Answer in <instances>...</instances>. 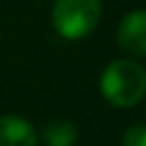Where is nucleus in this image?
I'll use <instances>...</instances> for the list:
<instances>
[{"label":"nucleus","mask_w":146,"mask_h":146,"mask_svg":"<svg viewBox=\"0 0 146 146\" xmlns=\"http://www.w3.org/2000/svg\"><path fill=\"white\" fill-rule=\"evenodd\" d=\"M100 94L114 107H135L146 96V68L135 59H114L100 78Z\"/></svg>","instance_id":"obj_1"},{"label":"nucleus","mask_w":146,"mask_h":146,"mask_svg":"<svg viewBox=\"0 0 146 146\" xmlns=\"http://www.w3.org/2000/svg\"><path fill=\"white\" fill-rule=\"evenodd\" d=\"M100 0H55L52 27L62 39L78 41L89 36L100 21Z\"/></svg>","instance_id":"obj_2"},{"label":"nucleus","mask_w":146,"mask_h":146,"mask_svg":"<svg viewBox=\"0 0 146 146\" xmlns=\"http://www.w3.org/2000/svg\"><path fill=\"white\" fill-rule=\"evenodd\" d=\"M116 41L123 52L146 57V9H135L121 18Z\"/></svg>","instance_id":"obj_3"},{"label":"nucleus","mask_w":146,"mask_h":146,"mask_svg":"<svg viewBox=\"0 0 146 146\" xmlns=\"http://www.w3.org/2000/svg\"><path fill=\"white\" fill-rule=\"evenodd\" d=\"M0 146H36L32 123L16 114L0 116Z\"/></svg>","instance_id":"obj_4"},{"label":"nucleus","mask_w":146,"mask_h":146,"mask_svg":"<svg viewBox=\"0 0 146 146\" xmlns=\"http://www.w3.org/2000/svg\"><path fill=\"white\" fill-rule=\"evenodd\" d=\"M43 141L46 146H73L78 141V128L73 121L66 119L50 121L43 128Z\"/></svg>","instance_id":"obj_5"},{"label":"nucleus","mask_w":146,"mask_h":146,"mask_svg":"<svg viewBox=\"0 0 146 146\" xmlns=\"http://www.w3.org/2000/svg\"><path fill=\"white\" fill-rule=\"evenodd\" d=\"M121 146H146V125H132L123 132Z\"/></svg>","instance_id":"obj_6"}]
</instances>
